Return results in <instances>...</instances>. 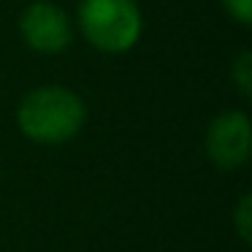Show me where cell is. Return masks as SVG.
<instances>
[{
  "mask_svg": "<svg viewBox=\"0 0 252 252\" xmlns=\"http://www.w3.org/2000/svg\"><path fill=\"white\" fill-rule=\"evenodd\" d=\"M230 222H233L239 239L244 241V244H250V241H252V195H250V192H244V195L239 198V203L233 206Z\"/></svg>",
  "mask_w": 252,
  "mask_h": 252,
  "instance_id": "5b68a950",
  "label": "cell"
},
{
  "mask_svg": "<svg viewBox=\"0 0 252 252\" xmlns=\"http://www.w3.org/2000/svg\"><path fill=\"white\" fill-rule=\"evenodd\" d=\"M230 82L236 84V90L244 98L252 95V55L250 52H241L233 60V65H230Z\"/></svg>",
  "mask_w": 252,
  "mask_h": 252,
  "instance_id": "8992f818",
  "label": "cell"
},
{
  "mask_svg": "<svg viewBox=\"0 0 252 252\" xmlns=\"http://www.w3.org/2000/svg\"><path fill=\"white\" fill-rule=\"evenodd\" d=\"M19 35L38 55H63L73 41V22L52 0H33L19 17Z\"/></svg>",
  "mask_w": 252,
  "mask_h": 252,
  "instance_id": "277c9868",
  "label": "cell"
},
{
  "mask_svg": "<svg viewBox=\"0 0 252 252\" xmlns=\"http://www.w3.org/2000/svg\"><path fill=\"white\" fill-rule=\"evenodd\" d=\"M222 8L228 11L230 19L241 25V28H250L252 22V0H222Z\"/></svg>",
  "mask_w": 252,
  "mask_h": 252,
  "instance_id": "52a82bcc",
  "label": "cell"
},
{
  "mask_svg": "<svg viewBox=\"0 0 252 252\" xmlns=\"http://www.w3.org/2000/svg\"><path fill=\"white\" fill-rule=\"evenodd\" d=\"M79 30L93 49L125 55L144 33V17L136 0H82Z\"/></svg>",
  "mask_w": 252,
  "mask_h": 252,
  "instance_id": "7a4b0ae2",
  "label": "cell"
},
{
  "mask_svg": "<svg viewBox=\"0 0 252 252\" xmlns=\"http://www.w3.org/2000/svg\"><path fill=\"white\" fill-rule=\"evenodd\" d=\"M206 158L220 171H236L247 165L252 155V122L247 111L230 109L217 114L206 127Z\"/></svg>",
  "mask_w": 252,
  "mask_h": 252,
  "instance_id": "3957f363",
  "label": "cell"
},
{
  "mask_svg": "<svg viewBox=\"0 0 252 252\" xmlns=\"http://www.w3.org/2000/svg\"><path fill=\"white\" fill-rule=\"evenodd\" d=\"M17 125L25 138L44 147H60L87 125V103L82 95L63 84L35 87L19 100Z\"/></svg>",
  "mask_w": 252,
  "mask_h": 252,
  "instance_id": "6da1fadb",
  "label": "cell"
}]
</instances>
